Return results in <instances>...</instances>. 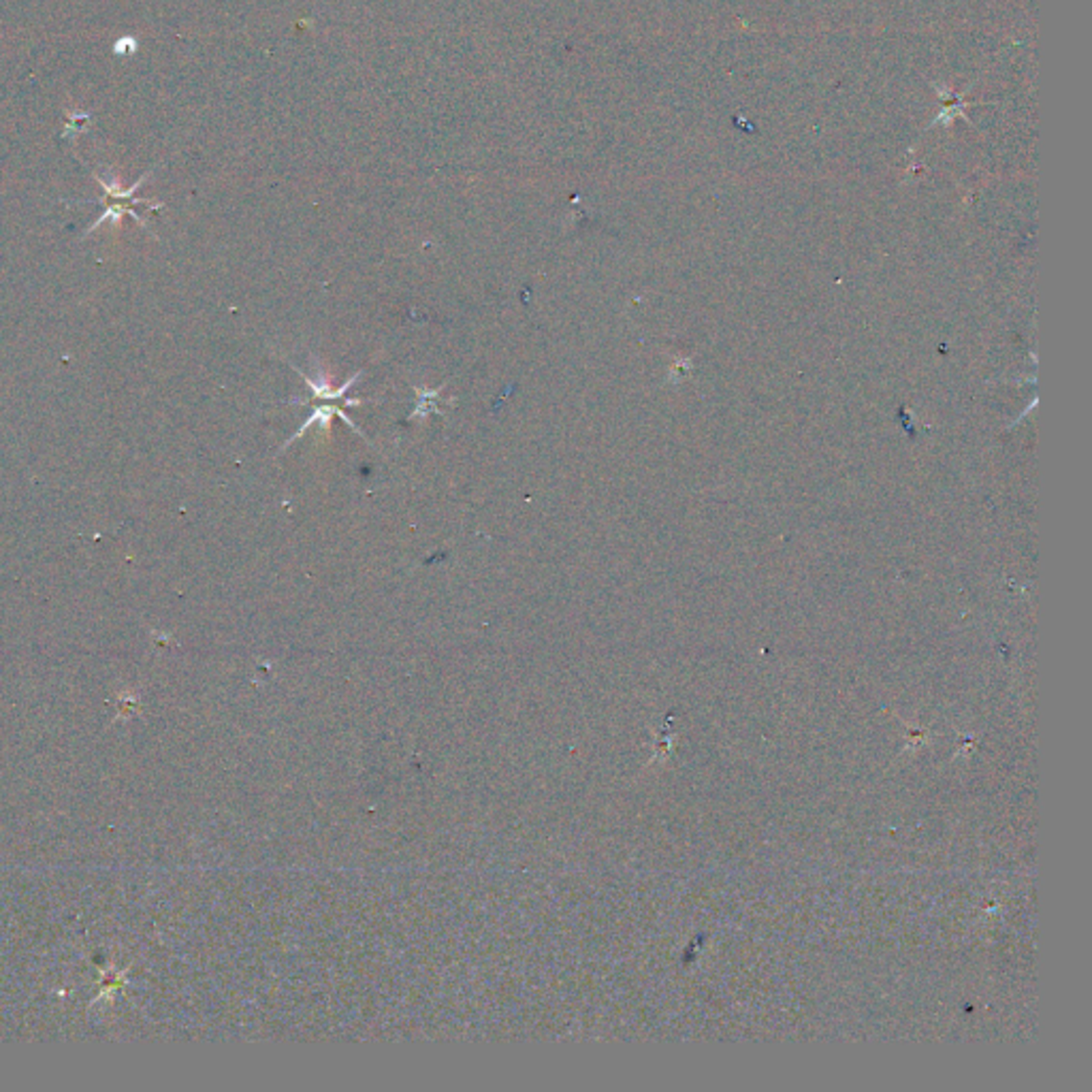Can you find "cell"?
I'll return each instance as SVG.
<instances>
[{"instance_id": "1", "label": "cell", "mask_w": 1092, "mask_h": 1092, "mask_svg": "<svg viewBox=\"0 0 1092 1092\" xmlns=\"http://www.w3.org/2000/svg\"><path fill=\"white\" fill-rule=\"evenodd\" d=\"M101 186H103L105 190H107V205H105V212L101 214V218L97 220V223L92 225L90 231H94V228H99V226L105 223V220H109V218H111V220H120L124 214H131L132 218H137V223L143 225V220H141V216H139V212H137V205H139V203H148V201H143V199H137V197H135L137 186L127 190V193H122V190H116L113 186L103 184V181H101ZM90 231H88V233H90Z\"/></svg>"}]
</instances>
